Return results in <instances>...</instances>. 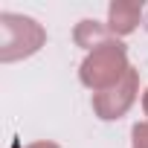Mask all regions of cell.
<instances>
[{
  "label": "cell",
  "instance_id": "6da1fadb",
  "mask_svg": "<svg viewBox=\"0 0 148 148\" xmlns=\"http://www.w3.org/2000/svg\"><path fill=\"white\" fill-rule=\"evenodd\" d=\"M128 70H131V64H128L125 44L110 38L108 44H102L93 52H87V58L82 61V70H79V79L93 93H105V90L116 87L128 76Z\"/></svg>",
  "mask_w": 148,
  "mask_h": 148
},
{
  "label": "cell",
  "instance_id": "7a4b0ae2",
  "mask_svg": "<svg viewBox=\"0 0 148 148\" xmlns=\"http://www.w3.org/2000/svg\"><path fill=\"white\" fill-rule=\"evenodd\" d=\"M47 41V32L38 21L26 18V15H12L3 12L0 15V61H21L35 55Z\"/></svg>",
  "mask_w": 148,
  "mask_h": 148
},
{
  "label": "cell",
  "instance_id": "3957f363",
  "mask_svg": "<svg viewBox=\"0 0 148 148\" xmlns=\"http://www.w3.org/2000/svg\"><path fill=\"white\" fill-rule=\"evenodd\" d=\"M136 87H139V79H136V70L131 67L128 76L116 87H110L105 93H93V110H96V116L99 119H119V116H125L128 108L136 99Z\"/></svg>",
  "mask_w": 148,
  "mask_h": 148
},
{
  "label": "cell",
  "instance_id": "277c9868",
  "mask_svg": "<svg viewBox=\"0 0 148 148\" xmlns=\"http://www.w3.org/2000/svg\"><path fill=\"white\" fill-rule=\"evenodd\" d=\"M142 18V3H125V0H116L108 9V32L110 35H128L136 29Z\"/></svg>",
  "mask_w": 148,
  "mask_h": 148
},
{
  "label": "cell",
  "instance_id": "5b68a950",
  "mask_svg": "<svg viewBox=\"0 0 148 148\" xmlns=\"http://www.w3.org/2000/svg\"><path fill=\"white\" fill-rule=\"evenodd\" d=\"M110 41V35H108V29L105 26H99L96 21H82L79 26H76V44L79 47H84V49H96V47H102V44H108Z\"/></svg>",
  "mask_w": 148,
  "mask_h": 148
},
{
  "label": "cell",
  "instance_id": "8992f818",
  "mask_svg": "<svg viewBox=\"0 0 148 148\" xmlns=\"http://www.w3.org/2000/svg\"><path fill=\"white\" fill-rule=\"evenodd\" d=\"M134 148H148V122L134 125Z\"/></svg>",
  "mask_w": 148,
  "mask_h": 148
},
{
  "label": "cell",
  "instance_id": "52a82bcc",
  "mask_svg": "<svg viewBox=\"0 0 148 148\" xmlns=\"http://www.w3.org/2000/svg\"><path fill=\"white\" fill-rule=\"evenodd\" d=\"M29 148H58L55 142H47V139H41V142H32Z\"/></svg>",
  "mask_w": 148,
  "mask_h": 148
},
{
  "label": "cell",
  "instance_id": "ba28073f",
  "mask_svg": "<svg viewBox=\"0 0 148 148\" xmlns=\"http://www.w3.org/2000/svg\"><path fill=\"white\" fill-rule=\"evenodd\" d=\"M142 108H145V116H148V90H145V96H142Z\"/></svg>",
  "mask_w": 148,
  "mask_h": 148
}]
</instances>
